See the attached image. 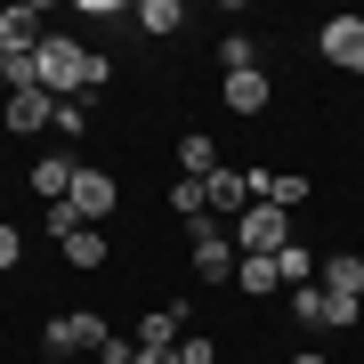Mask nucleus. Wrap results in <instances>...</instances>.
I'll list each match as a JSON object with an SVG mask.
<instances>
[{"instance_id": "obj_1", "label": "nucleus", "mask_w": 364, "mask_h": 364, "mask_svg": "<svg viewBox=\"0 0 364 364\" xmlns=\"http://www.w3.org/2000/svg\"><path fill=\"white\" fill-rule=\"evenodd\" d=\"M284 243H291V210H275V203H251L243 219H235V251H243V259H275Z\"/></svg>"}, {"instance_id": "obj_2", "label": "nucleus", "mask_w": 364, "mask_h": 364, "mask_svg": "<svg viewBox=\"0 0 364 364\" xmlns=\"http://www.w3.org/2000/svg\"><path fill=\"white\" fill-rule=\"evenodd\" d=\"M33 65H41V90H81V73H90V49H81V41L73 33H49V41H41V49H33Z\"/></svg>"}, {"instance_id": "obj_3", "label": "nucleus", "mask_w": 364, "mask_h": 364, "mask_svg": "<svg viewBox=\"0 0 364 364\" xmlns=\"http://www.w3.org/2000/svg\"><path fill=\"white\" fill-rule=\"evenodd\" d=\"M235 267H243V251L219 235V219H195V275L203 284H235Z\"/></svg>"}, {"instance_id": "obj_4", "label": "nucleus", "mask_w": 364, "mask_h": 364, "mask_svg": "<svg viewBox=\"0 0 364 364\" xmlns=\"http://www.w3.org/2000/svg\"><path fill=\"white\" fill-rule=\"evenodd\" d=\"M105 340H114V332H105V316L73 308V316H57V324L41 332V348H49V356H73V348H105Z\"/></svg>"}, {"instance_id": "obj_5", "label": "nucleus", "mask_w": 364, "mask_h": 364, "mask_svg": "<svg viewBox=\"0 0 364 364\" xmlns=\"http://www.w3.org/2000/svg\"><path fill=\"white\" fill-rule=\"evenodd\" d=\"M316 49H324V65H340V73H364V16H324Z\"/></svg>"}, {"instance_id": "obj_6", "label": "nucleus", "mask_w": 364, "mask_h": 364, "mask_svg": "<svg viewBox=\"0 0 364 364\" xmlns=\"http://www.w3.org/2000/svg\"><path fill=\"white\" fill-rule=\"evenodd\" d=\"M65 203H73V219L90 227V219H114V203H122V186L105 178V170H73V195H65Z\"/></svg>"}, {"instance_id": "obj_7", "label": "nucleus", "mask_w": 364, "mask_h": 364, "mask_svg": "<svg viewBox=\"0 0 364 364\" xmlns=\"http://www.w3.org/2000/svg\"><path fill=\"white\" fill-rule=\"evenodd\" d=\"M41 9L33 0H16V9H0V57H16V49H41Z\"/></svg>"}, {"instance_id": "obj_8", "label": "nucleus", "mask_w": 364, "mask_h": 364, "mask_svg": "<svg viewBox=\"0 0 364 364\" xmlns=\"http://www.w3.org/2000/svg\"><path fill=\"white\" fill-rule=\"evenodd\" d=\"M0 122H9L16 138H33L41 122H57V97H49V90H16L9 105H0Z\"/></svg>"}, {"instance_id": "obj_9", "label": "nucleus", "mask_w": 364, "mask_h": 364, "mask_svg": "<svg viewBox=\"0 0 364 364\" xmlns=\"http://www.w3.org/2000/svg\"><path fill=\"white\" fill-rule=\"evenodd\" d=\"M203 186H210V210H235V219H243V210H251V203H259V195H251V170H227V162H219V170H210V178H203Z\"/></svg>"}, {"instance_id": "obj_10", "label": "nucleus", "mask_w": 364, "mask_h": 364, "mask_svg": "<svg viewBox=\"0 0 364 364\" xmlns=\"http://www.w3.org/2000/svg\"><path fill=\"white\" fill-rule=\"evenodd\" d=\"M316 284H324L332 299H364V259H356V251H332V259L316 267Z\"/></svg>"}, {"instance_id": "obj_11", "label": "nucleus", "mask_w": 364, "mask_h": 364, "mask_svg": "<svg viewBox=\"0 0 364 364\" xmlns=\"http://www.w3.org/2000/svg\"><path fill=\"white\" fill-rule=\"evenodd\" d=\"M291 324L332 332V291H324V284H291Z\"/></svg>"}, {"instance_id": "obj_12", "label": "nucleus", "mask_w": 364, "mask_h": 364, "mask_svg": "<svg viewBox=\"0 0 364 364\" xmlns=\"http://www.w3.org/2000/svg\"><path fill=\"white\" fill-rule=\"evenodd\" d=\"M33 195H41V203H65V195H73V162H65V154H41V162H33Z\"/></svg>"}, {"instance_id": "obj_13", "label": "nucleus", "mask_w": 364, "mask_h": 364, "mask_svg": "<svg viewBox=\"0 0 364 364\" xmlns=\"http://www.w3.org/2000/svg\"><path fill=\"white\" fill-rule=\"evenodd\" d=\"M178 324H186V299H170V308L138 316V348H170V340H178Z\"/></svg>"}, {"instance_id": "obj_14", "label": "nucleus", "mask_w": 364, "mask_h": 364, "mask_svg": "<svg viewBox=\"0 0 364 364\" xmlns=\"http://www.w3.org/2000/svg\"><path fill=\"white\" fill-rule=\"evenodd\" d=\"M227 105H235V114H259V105H267V73H227V90H219Z\"/></svg>"}, {"instance_id": "obj_15", "label": "nucleus", "mask_w": 364, "mask_h": 364, "mask_svg": "<svg viewBox=\"0 0 364 364\" xmlns=\"http://www.w3.org/2000/svg\"><path fill=\"white\" fill-rule=\"evenodd\" d=\"M178 170H186V178H210V170H219V146H210L203 130H186L178 138Z\"/></svg>"}, {"instance_id": "obj_16", "label": "nucleus", "mask_w": 364, "mask_h": 364, "mask_svg": "<svg viewBox=\"0 0 364 364\" xmlns=\"http://www.w3.org/2000/svg\"><path fill=\"white\" fill-rule=\"evenodd\" d=\"M316 267H324V259H308V243H284V251H275V284H316Z\"/></svg>"}, {"instance_id": "obj_17", "label": "nucleus", "mask_w": 364, "mask_h": 364, "mask_svg": "<svg viewBox=\"0 0 364 364\" xmlns=\"http://www.w3.org/2000/svg\"><path fill=\"white\" fill-rule=\"evenodd\" d=\"M170 210H178L186 227H195V219H210V186H203V178H178V186H170Z\"/></svg>"}, {"instance_id": "obj_18", "label": "nucleus", "mask_w": 364, "mask_h": 364, "mask_svg": "<svg viewBox=\"0 0 364 364\" xmlns=\"http://www.w3.org/2000/svg\"><path fill=\"white\" fill-rule=\"evenodd\" d=\"M65 267H105V235L97 227H73L65 235Z\"/></svg>"}, {"instance_id": "obj_19", "label": "nucleus", "mask_w": 364, "mask_h": 364, "mask_svg": "<svg viewBox=\"0 0 364 364\" xmlns=\"http://www.w3.org/2000/svg\"><path fill=\"white\" fill-rule=\"evenodd\" d=\"M178 25H186L178 0H146V9H138V33H178Z\"/></svg>"}, {"instance_id": "obj_20", "label": "nucleus", "mask_w": 364, "mask_h": 364, "mask_svg": "<svg viewBox=\"0 0 364 364\" xmlns=\"http://www.w3.org/2000/svg\"><path fill=\"white\" fill-rule=\"evenodd\" d=\"M219 65H227V73H259V41H251V33H227Z\"/></svg>"}, {"instance_id": "obj_21", "label": "nucleus", "mask_w": 364, "mask_h": 364, "mask_svg": "<svg viewBox=\"0 0 364 364\" xmlns=\"http://www.w3.org/2000/svg\"><path fill=\"white\" fill-rule=\"evenodd\" d=\"M235 291H275V259H243L235 267Z\"/></svg>"}, {"instance_id": "obj_22", "label": "nucleus", "mask_w": 364, "mask_h": 364, "mask_svg": "<svg viewBox=\"0 0 364 364\" xmlns=\"http://www.w3.org/2000/svg\"><path fill=\"white\" fill-rule=\"evenodd\" d=\"M57 130H65V138H81V130H90V105H81V97H65V105H57Z\"/></svg>"}, {"instance_id": "obj_23", "label": "nucleus", "mask_w": 364, "mask_h": 364, "mask_svg": "<svg viewBox=\"0 0 364 364\" xmlns=\"http://www.w3.org/2000/svg\"><path fill=\"white\" fill-rule=\"evenodd\" d=\"M16 259H25V235H16V227H9V219H0V275H9V267H16Z\"/></svg>"}, {"instance_id": "obj_24", "label": "nucleus", "mask_w": 364, "mask_h": 364, "mask_svg": "<svg viewBox=\"0 0 364 364\" xmlns=\"http://www.w3.org/2000/svg\"><path fill=\"white\" fill-rule=\"evenodd\" d=\"M178 364H219V340H178Z\"/></svg>"}, {"instance_id": "obj_25", "label": "nucleus", "mask_w": 364, "mask_h": 364, "mask_svg": "<svg viewBox=\"0 0 364 364\" xmlns=\"http://www.w3.org/2000/svg\"><path fill=\"white\" fill-rule=\"evenodd\" d=\"M105 364H138V340H105Z\"/></svg>"}, {"instance_id": "obj_26", "label": "nucleus", "mask_w": 364, "mask_h": 364, "mask_svg": "<svg viewBox=\"0 0 364 364\" xmlns=\"http://www.w3.org/2000/svg\"><path fill=\"white\" fill-rule=\"evenodd\" d=\"M138 364H178V348H138Z\"/></svg>"}, {"instance_id": "obj_27", "label": "nucleus", "mask_w": 364, "mask_h": 364, "mask_svg": "<svg viewBox=\"0 0 364 364\" xmlns=\"http://www.w3.org/2000/svg\"><path fill=\"white\" fill-rule=\"evenodd\" d=\"M291 364H324V356H316V348H299V356H291Z\"/></svg>"}, {"instance_id": "obj_28", "label": "nucleus", "mask_w": 364, "mask_h": 364, "mask_svg": "<svg viewBox=\"0 0 364 364\" xmlns=\"http://www.w3.org/2000/svg\"><path fill=\"white\" fill-rule=\"evenodd\" d=\"M219 364H227V356H219Z\"/></svg>"}]
</instances>
